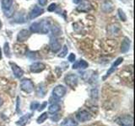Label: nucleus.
I'll use <instances>...</instances> for the list:
<instances>
[{
  "instance_id": "f257e3e1",
  "label": "nucleus",
  "mask_w": 135,
  "mask_h": 126,
  "mask_svg": "<svg viewBox=\"0 0 135 126\" xmlns=\"http://www.w3.org/2000/svg\"><path fill=\"white\" fill-rule=\"evenodd\" d=\"M115 122L120 126H133V119L130 115L118 117L116 119Z\"/></svg>"
},
{
  "instance_id": "f03ea898",
  "label": "nucleus",
  "mask_w": 135,
  "mask_h": 126,
  "mask_svg": "<svg viewBox=\"0 0 135 126\" xmlns=\"http://www.w3.org/2000/svg\"><path fill=\"white\" fill-rule=\"evenodd\" d=\"M34 83L31 79H23L20 82V88L26 93H31L34 91Z\"/></svg>"
},
{
  "instance_id": "7ed1b4c3",
  "label": "nucleus",
  "mask_w": 135,
  "mask_h": 126,
  "mask_svg": "<svg viewBox=\"0 0 135 126\" xmlns=\"http://www.w3.org/2000/svg\"><path fill=\"white\" fill-rule=\"evenodd\" d=\"M78 76L75 74H69L65 76L64 82L68 86L71 88H75L78 84Z\"/></svg>"
},
{
  "instance_id": "20e7f679",
  "label": "nucleus",
  "mask_w": 135,
  "mask_h": 126,
  "mask_svg": "<svg viewBox=\"0 0 135 126\" xmlns=\"http://www.w3.org/2000/svg\"><path fill=\"white\" fill-rule=\"evenodd\" d=\"M67 88L62 85H57L52 90V95L56 98H61L66 94Z\"/></svg>"
},
{
  "instance_id": "39448f33",
  "label": "nucleus",
  "mask_w": 135,
  "mask_h": 126,
  "mask_svg": "<svg viewBox=\"0 0 135 126\" xmlns=\"http://www.w3.org/2000/svg\"><path fill=\"white\" fill-rule=\"evenodd\" d=\"M76 118L79 122H86L91 119L92 115L87 110H80L76 114Z\"/></svg>"
},
{
  "instance_id": "423d86ee",
  "label": "nucleus",
  "mask_w": 135,
  "mask_h": 126,
  "mask_svg": "<svg viewBox=\"0 0 135 126\" xmlns=\"http://www.w3.org/2000/svg\"><path fill=\"white\" fill-rule=\"evenodd\" d=\"M38 25H39V33L47 34L51 29V24L46 19H43L41 22H38Z\"/></svg>"
},
{
  "instance_id": "0eeeda50",
  "label": "nucleus",
  "mask_w": 135,
  "mask_h": 126,
  "mask_svg": "<svg viewBox=\"0 0 135 126\" xmlns=\"http://www.w3.org/2000/svg\"><path fill=\"white\" fill-rule=\"evenodd\" d=\"M44 13V9L42 8L41 7H39L37 5H35L34 8L31 10L29 14V19H34L37 18V17H39L40 15H41L42 14Z\"/></svg>"
},
{
  "instance_id": "6e6552de",
  "label": "nucleus",
  "mask_w": 135,
  "mask_h": 126,
  "mask_svg": "<svg viewBox=\"0 0 135 126\" xmlns=\"http://www.w3.org/2000/svg\"><path fill=\"white\" fill-rule=\"evenodd\" d=\"M122 61H123V58H122V57L117 58V60L115 61V62H114L113 64L112 65V66L110 67V69L107 71V74H105V76L103 77V80H105V79H107L108 77H110V76H111V75L114 72V71H115V70L117 68V66H119Z\"/></svg>"
},
{
  "instance_id": "1a4fd4ad",
  "label": "nucleus",
  "mask_w": 135,
  "mask_h": 126,
  "mask_svg": "<svg viewBox=\"0 0 135 126\" xmlns=\"http://www.w3.org/2000/svg\"><path fill=\"white\" fill-rule=\"evenodd\" d=\"M79 4V5L77 7V10L79 12L87 13L92 8V5L90 4V3L88 1V0H82V1L80 2Z\"/></svg>"
},
{
  "instance_id": "9d476101",
  "label": "nucleus",
  "mask_w": 135,
  "mask_h": 126,
  "mask_svg": "<svg viewBox=\"0 0 135 126\" xmlns=\"http://www.w3.org/2000/svg\"><path fill=\"white\" fill-rule=\"evenodd\" d=\"M115 5L114 3L111 1V0H105V1L101 3L100 8L104 13H111L114 10Z\"/></svg>"
},
{
  "instance_id": "9b49d317",
  "label": "nucleus",
  "mask_w": 135,
  "mask_h": 126,
  "mask_svg": "<svg viewBox=\"0 0 135 126\" xmlns=\"http://www.w3.org/2000/svg\"><path fill=\"white\" fill-rule=\"evenodd\" d=\"M46 68V66L41 62H35L30 66V70L33 73H39L44 71Z\"/></svg>"
},
{
  "instance_id": "f8f14e48",
  "label": "nucleus",
  "mask_w": 135,
  "mask_h": 126,
  "mask_svg": "<svg viewBox=\"0 0 135 126\" xmlns=\"http://www.w3.org/2000/svg\"><path fill=\"white\" fill-rule=\"evenodd\" d=\"M50 48L52 50V52L54 53L58 52L59 50H61V43H60V41H59V40L55 37L52 38L50 41Z\"/></svg>"
},
{
  "instance_id": "ddd939ff",
  "label": "nucleus",
  "mask_w": 135,
  "mask_h": 126,
  "mask_svg": "<svg viewBox=\"0 0 135 126\" xmlns=\"http://www.w3.org/2000/svg\"><path fill=\"white\" fill-rule=\"evenodd\" d=\"M10 66H11V69H12L13 73H14L15 77L16 78H20V77H23L24 71L21 69L18 65H16L15 63L10 62Z\"/></svg>"
},
{
  "instance_id": "4468645a",
  "label": "nucleus",
  "mask_w": 135,
  "mask_h": 126,
  "mask_svg": "<svg viewBox=\"0 0 135 126\" xmlns=\"http://www.w3.org/2000/svg\"><path fill=\"white\" fill-rule=\"evenodd\" d=\"M30 36H31V31L27 30V29H22L17 35V40L19 42H25L29 39Z\"/></svg>"
},
{
  "instance_id": "2eb2a0df",
  "label": "nucleus",
  "mask_w": 135,
  "mask_h": 126,
  "mask_svg": "<svg viewBox=\"0 0 135 126\" xmlns=\"http://www.w3.org/2000/svg\"><path fill=\"white\" fill-rule=\"evenodd\" d=\"M107 30L110 35H119L121 32V28L118 24H112L107 27Z\"/></svg>"
},
{
  "instance_id": "dca6fc26",
  "label": "nucleus",
  "mask_w": 135,
  "mask_h": 126,
  "mask_svg": "<svg viewBox=\"0 0 135 126\" xmlns=\"http://www.w3.org/2000/svg\"><path fill=\"white\" fill-rule=\"evenodd\" d=\"M32 117L31 113H27V114H25L24 116L20 117V119L16 122V124L18 126H25L27 124V122L30 120V119Z\"/></svg>"
},
{
  "instance_id": "f3484780",
  "label": "nucleus",
  "mask_w": 135,
  "mask_h": 126,
  "mask_svg": "<svg viewBox=\"0 0 135 126\" xmlns=\"http://www.w3.org/2000/svg\"><path fill=\"white\" fill-rule=\"evenodd\" d=\"M129 48H130V40L128 37H125L121 45V51L122 53H126L129 50Z\"/></svg>"
},
{
  "instance_id": "a211bd4d",
  "label": "nucleus",
  "mask_w": 135,
  "mask_h": 126,
  "mask_svg": "<svg viewBox=\"0 0 135 126\" xmlns=\"http://www.w3.org/2000/svg\"><path fill=\"white\" fill-rule=\"evenodd\" d=\"M61 110V106L57 103H53L48 107V113L51 114H56Z\"/></svg>"
},
{
  "instance_id": "6ab92c4d",
  "label": "nucleus",
  "mask_w": 135,
  "mask_h": 126,
  "mask_svg": "<svg viewBox=\"0 0 135 126\" xmlns=\"http://www.w3.org/2000/svg\"><path fill=\"white\" fill-rule=\"evenodd\" d=\"M1 4L3 12H8L13 8V0H2Z\"/></svg>"
},
{
  "instance_id": "aec40b11",
  "label": "nucleus",
  "mask_w": 135,
  "mask_h": 126,
  "mask_svg": "<svg viewBox=\"0 0 135 126\" xmlns=\"http://www.w3.org/2000/svg\"><path fill=\"white\" fill-rule=\"evenodd\" d=\"M89 66V63L87 61H85L84 60H79V61L75 62L73 65V69H86Z\"/></svg>"
},
{
  "instance_id": "412c9836",
  "label": "nucleus",
  "mask_w": 135,
  "mask_h": 126,
  "mask_svg": "<svg viewBox=\"0 0 135 126\" xmlns=\"http://www.w3.org/2000/svg\"><path fill=\"white\" fill-rule=\"evenodd\" d=\"M61 126H78V123L73 118H67L61 123Z\"/></svg>"
},
{
  "instance_id": "4be33fe9",
  "label": "nucleus",
  "mask_w": 135,
  "mask_h": 126,
  "mask_svg": "<svg viewBox=\"0 0 135 126\" xmlns=\"http://www.w3.org/2000/svg\"><path fill=\"white\" fill-rule=\"evenodd\" d=\"M36 94L39 98H43L46 95V89L43 84H39L36 88Z\"/></svg>"
},
{
  "instance_id": "5701e85b",
  "label": "nucleus",
  "mask_w": 135,
  "mask_h": 126,
  "mask_svg": "<svg viewBox=\"0 0 135 126\" xmlns=\"http://www.w3.org/2000/svg\"><path fill=\"white\" fill-rule=\"evenodd\" d=\"M47 118H48V114H47V113H41V114L38 117V119L36 120L37 122V124H42V123H44V122L47 119Z\"/></svg>"
},
{
  "instance_id": "b1692460",
  "label": "nucleus",
  "mask_w": 135,
  "mask_h": 126,
  "mask_svg": "<svg viewBox=\"0 0 135 126\" xmlns=\"http://www.w3.org/2000/svg\"><path fill=\"white\" fill-rule=\"evenodd\" d=\"M51 29H52V35L54 36H57L58 35H60L61 34V29L59 28L58 26H57V25H53V26L52 27L51 26Z\"/></svg>"
},
{
  "instance_id": "393cba45",
  "label": "nucleus",
  "mask_w": 135,
  "mask_h": 126,
  "mask_svg": "<svg viewBox=\"0 0 135 126\" xmlns=\"http://www.w3.org/2000/svg\"><path fill=\"white\" fill-rule=\"evenodd\" d=\"M30 29H31V32L32 33H39V25H38V22L33 23L31 27H30Z\"/></svg>"
},
{
  "instance_id": "a878e982",
  "label": "nucleus",
  "mask_w": 135,
  "mask_h": 126,
  "mask_svg": "<svg viewBox=\"0 0 135 126\" xmlns=\"http://www.w3.org/2000/svg\"><path fill=\"white\" fill-rule=\"evenodd\" d=\"M25 18H24V14H21V13H18V14H16V17H15V22L17 23H24L25 22Z\"/></svg>"
},
{
  "instance_id": "bb28decb",
  "label": "nucleus",
  "mask_w": 135,
  "mask_h": 126,
  "mask_svg": "<svg viewBox=\"0 0 135 126\" xmlns=\"http://www.w3.org/2000/svg\"><path fill=\"white\" fill-rule=\"evenodd\" d=\"M118 16H119V18L122 21H127V16L125 14V13L123 12V10L121 9V8H118Z\"/></svg>"
},
{
  "instance_id": "cd10ccee",
  "label": "nucleus",
  "mask_w": 135,
  "mask_h": 126,
  "mask_svg": "<svg viewBox=\"0 0 135 126\" xmlns=\"http://www.w3.org/2000/svg\"><path fill=\"white\" fill-rule=\"evenodd\" d=\"M4 54L6 55V56L8 57H10V48H9V44L6 42L5 44H4Z\"/></svg>"
},
{
  "instance_id": "c85d7f7f",
  "label": "nucleus",
  "mask_w": 135,
  "mask_h": 126,
  "mask_svg": "<svg viewBox=\"0 0 135 126\" xmlns=\"http://www.w3.org/2000/svg\"><path fill=\"white\" fill-rule=\"evenodd\" d=\"M67 54H68V47H67V45H64L62 47V51L60 52V54L58 55V56L61 57V58H63V57H65L67 56Z\"/></svg>"
},
{
  "instance_id": "c756f323",
  "label": "nucleus",
  "mask_w": 135,
  "mask_h": 126,
  "mask_svg": "<svg viewBox=\"0 0 135 126\" xmlns=\"http://www.w3.org/2000/svg\"><path fill=\"white\" fill-rule=\"evenodd\" d=\"M39 105H40V103H38V102H36V101H35V102H32V103H31V107H30V108H31V109L32 111H35L36 109L38 108V107H39Z\"/></svg>"
},
{
  "instance_id": "7c9ffc66",
  "label": "nucleus",
  "mask_w": 135,
  "mask_h": 126,
  "mask_svg": "<svg viewBox=\"0 0 135 126\" xmlns=\"http://www.w3.org/2000/svg\"><path fill=\"white\" fill-rule=\"evenodd\" d=\"M57 7V5L56 3H52V4H50L49 7L47 8V10L50 12H53L54 10H56Z\"/></svg>"
},
{
  "instance_id": "2f4dec72",
  "label": "nucleus",
  "mask_w": 135,
  "mask_h": 126,
  "mask_svg": "<svg viewBox=\"0 0 135 126\" xmlns=\"http://www.w3.org/2000/svg\"><path fill=\"white\" fill-rule=\"evenodd\" d=\"M46 105H47V103H46V102H44L42 104L39 105V107H38V108H37V109H38V111H39V112L42 111V110H43V109L46 107Z\"/></svg>"
},
{
  "instance_id": "473e14b6",
  "label": "nucleus",
  "mask_w": 135,
  "mask_h": 126,
  "mask_svg": "<svg viewBox=\"0 0 135 126\" xmlns=\"http://www.w3.org/2000/svg\"><path fill=\"white\" fill-rule=\"evenodd\" d=\"M68 59H69V61L70 62H74L75 61V59H76V56H75V55L74 53H72V54H70L69 56Z\"/></svg>"
},
{
  "instance_id": "72a5a7b5",
  "label": "nucleus",
  "mask_w": 135,
  "mask_h": 126,
  "mask_svg": "<svg viewBox=\"0 0 135 126\" xmlns=\"http://www.w3.org/2000/svg\"><path fill=\"white\" fill-rule=\"evenodd\" d=\"M46 2H47V0H38V3H39V4L41 6L46 5Z\"/></svg>"
},
{
  "instance_id": "f704fd0d",
  "label": "nucleus",
  "mask_w": 135,
  "mask_h": 126,
  "mask_svg": "<svg viewBox=\"0 0 135 126\" xmlns=\"http://www.w3.org/2000/svg\"><path fill=\"white\" fill-rule=\"evenodd\" d=\"M17 113H20V98H17Z\"/></svg>"
},
{
  "instance_id": "c9c22d12",
  "label": "nucleus",
  "mask_w": 135,
  "mask_h": 126,
  "mask_svg": "<svg viewBox=\"0 0 135 126\" xmlns=\"http://www.w3.org/2000/svg\"><path fill=\"white\" fill-rule=\"evenodd\" d=\"M81 1H82V0H73V2H74L75 4H79Z\"/></svg>"
},
{
  "instance_id": "e433bc0d",
  "label": "nucleus",
  "mask_w": 135,
  "mask_h": 126,
  "mask_svg": "<svg viewBox=\"0 0 135 126\" xmlns=\"http://www.w3.org/2000/svg\"><path fill=\"white\" fill-rule=\"evenodd\" d=\"M3 99L0 98V108H1V106L3 105Z\"/></svg>"
},
{
  "instance_id": "4c0bfd02",
  "label": "nucleus",
  "mask_w": 135,
  "mask_h": 126,
  "mask_svg": "<svg viewBox=\"0 0 135 126\" xmlns=\"http://www.w3.org/2000/svg\"><path fill=\"white\" fill-rule=\"evenodd\" d=\"M0 59H2V51H1V49H0Z\"/></svg>"
},
{
  "instance_id": "58836bf2",
  "label": "nucleus",
  "mask_w": 135,
  "mask_h": 126,
  "mask_svg": "<svg viewBox=\"0 0 135 126\" xmlns=\"http://www.w3.org/2000/svg\"><path fill=\"white\" fill-rule=\"evenodd\" d=\"M2 28V22H1V20H0V29H1Z\"/></svg>"
}]
</instances>
